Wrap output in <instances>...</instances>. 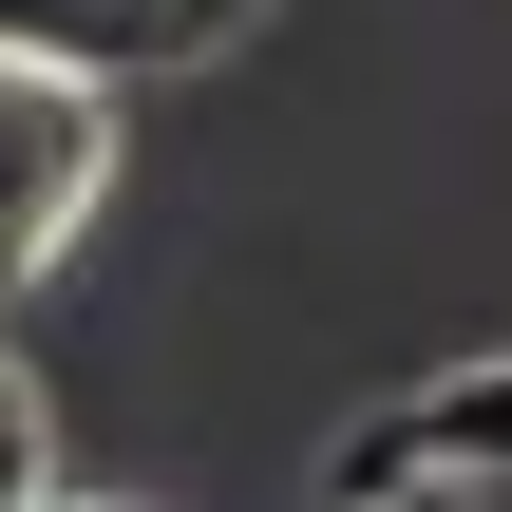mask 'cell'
Listing matches in <instances>:
<instances>
[{"mask_svg":"<svg viewBox=\"0 0 512 512\" xmlns=\"http://www.w3.org/2000/svg\"><path fill=\"white\" fill-rule=\"evenodd\" d=\"M95 190H114V76L0 38V304L95 228Z\"/></svg>","mask_w":512,"mask_h":512,"instance_id":"1","label":"cell"},{"mask_svg":"<svg viewBox=\"0 0 512 512\" xmlns=\"http://www.w3.org/2000/svg\"><path fill=\"white\" fill-rule=\"evenodd\" d=\"M247 0H0V38H38V57H76V76H171V57H209Z\"/></svg>","mask_w":512,"mask_h":512,"instance_id":"2","label":"cell"},{"mask_svg":"<svg viewBox=\"0 0 512 512\" xmlns=\"http://www.w3.org/2000/svg\"><path fill=\"white\" fill-rule=\"evenodd\" d=\"M38 494V399H19V380H0V512Z\"/></svg>","mask_w":512,"mask_h":512,"instance_id":"3","label":"cell"},{"mask_svg":"<svg viewBox=\"0 0 512 512\" xmlns=\"http://www.w3.org/2000/svg\"><path fill=\"white\" fill-rule=\"evenodd\" d=\"M19 512H95V494H19Z\"/></svg>","mask_w":512,"mask_h":512,"instance_id":"4","label":"cell"}]
</instances>
